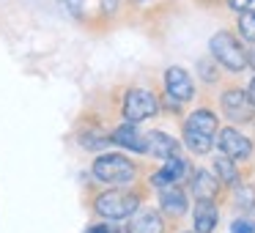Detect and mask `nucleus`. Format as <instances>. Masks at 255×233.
<instances>
[{
	"mask_svg": "<svg viewBox=\"0 0 255 233\" xmlns=\"http://www.w3.org/2000/svg\"><path fill=\"white\" fill-rule=\"evenodd\" d=\"M189 176H192V165H189V159H184V156L178 154V156L165 159V165H162L159 170L151 173V176H148V184H151L154 189H162V187H170V184H184V181H189Z\"/></svg>",
	"mask_w": 255,
	"mask_h": 233,
	"instance_id": "0eeeda50",
	"label": "nucleus"
},
{
	"mask_svg": "<svg viewBox=\"0 0 255 233\" xmlns=\"http://www.w3.org/2000/svg\"><path fill=\"white\" fill-rule=\"evenodd\" d=\"M189 192H192L195 200H220L222 189H225V184L217 178L214 170H203V167H198V170H192V176H189Z\"/></svg>",
	"mask_w": 255,
	"mask_h": 233,
	"instance_id": "1a4fd4ad",
	"label": "nucleus"
},
{
	"mask_svg": "<svg viewBox=\"0 0 255 233\" xmlns=\"http://www.w3.org/2000/svg\"><path fill=\"white\" fill-rule=\"evenodd\" d=\"M156 195H159V211L167 220H181L189 211V198H187V189L181 184L162 187V189H156Z\"/></svg>",
	"mask_w": 255,
	"mask_h": 233,
	"instance_id": "9d476101",
	"label": "nucleus"
},
{
	"mask_svg": "<svg viewBox=\"0 0 255 233\" xmlns=\"http://www.w3.org/2000/svg\"><path fill=\"white\" fill-rule=\"evenodd\" d=\"M233 198H236L239 209H244L247 214H255V187H250V184H239V187L233 189Z\"/></svg>",
	"mask_w": 255,
	"mask_h": 233,
	"instance_id": "412c9836",
	"label": "nucleus"
},
{
	"mask_svg": "<svg viewBox=\"0 0 255 233\" xmlns=\"http://www.w3.org/2000/svg\"><path fill=\"white\" fill-rule=\"evenodd\" d=\"M236 33L242 36L247 44H255V8H247V11L239 14V19H236Z\"/></svg>",
	"mask_w": 255,
	"mask_h": 233,
	"instance_id": "aec40b11",
	"label": "nucleus"
},
{
	"mask_svg": "<svg viewBox=\"0 0 255 233\" xmlns=\"http://www.w3.org/2000/svg\"><path fill=\"white\" fill-rule=\"evenodd\" d=\"M247 91H250V96H253V99H255V77H253V80H250V85H247Z\"/></svg>",
	"mask_w": 255,
	"mask_h": 233,
	"instance_id": "cd10ccee",
	"label": "nucleus"
},
{
	"mask_svg": "<svg viewBox=\"0 0 255 233\" xmlns=\"http://www.w3.org/2000/svg\"><path fill=\"white\" fill-rule=\"evenodd\" d=\"M217 148H220V154L231 156V159L236 162H247L250 156H253V140L247 137V134H242L236 126H222L220 132H217Z\"/></svg>",
	"mask_w": 255,
	"mask_h": 233,
	"instance_id": "423d86ee",
	"label": "nucleus"
},
{
	"mask_svg": "<svg viewBox=\"0 0 255 233\" xmlns=\"http://www.w3.org/2000/svg\"><path fill=\"white\" fill-rule=\"evenodd\" d=\"M77 140H80V145H83L85 151H105L107 145H113V132L102 129L99 123H91L88 129L80 132Z\"/></svg>",
	"mask_w": 255,
	"mask_h": 233,
	"instance_id": "dca6fc26",
	"label": "nucleus"
},
{
	"mask_svg": "<svg viewBox=\"0 0 255 233\" xmlns=\"http://www.w3.org/2000/svg\"><path fill=\"white\" fill-rule=\"evenodd\" d=\"M145 137H148V154L156 156V159L165 162V159H170V156L181 154V145L184 143H178L176 137H170V134L162 132V129H154V132H148Z\"/></svg>",
	"mask_w": 255,
	"mask_h": 233,
	"instance_id": "ddd939ff",
	"label": "nucleus"
},
{
	"mask_svg": "<svg viewBox=\"0 0 255 233\" xmlns=\"http://www.w3.org/2000/svg\"><path fill=\"white\" fill-rule=\"evenodd\" d=\"M231 233H255V220L253 217H239V220H233Z\"/></svg>",
	"mask_w": 255,
	"mask_h": 233,
	"instance_id": "4be33fe9",
	"label": "nucleus"
},
{
	"mask_svg": "<svg viewBox=\"0 0 255 233\" xmlns=\"http://www.w3.org/2000/svg\"><path fill=\"white\" fill-rule=\"evenodd\" d=\"M209 55L231 74H242L244 69H250V50L244 47L242 36L233 33V30H217L211 36Z\"/></svg>",
	"mask_w": 255,
	"mask_h": 233,
	"instance_id": "f03ea898",
	"label": "nucleus"
},
{
	"mask_svg": "<svg viewBox=\"0 0 255 233\" xmlns=\"http://www.w3.org/2000/svg\"><path fill=\"white\" fill-rule=\"evenodd\" d=\"M129 233H165L167 231V217L159 209H151V206H140L132 217H129Z\"/></svg>",
	"mask_w": 255,
	"mask_h": 233,
	"instance_id": "9b49d317",
	"label": "nucleus"
},
{
	"mask_svg": "<svg viewBox=\"0 0 255 233\" xmlns=\"http://www.w3.org/2000/svg\"><path fill=\"white\" fill-rule=\"evenodd\" d=\"M145 200V187H110L91 200V209L107 222L129 220Z\"/></svg>",
	"mask_w": 255,
	"mask_h": 233,
	"instance_id": "f257e3e1",
	"label": "nucleus"
},
{
	"mask_svg": "<svg viewBox=\"0 0 255 233\" xmlns=\"http://www.w3.org/2000/svg\"><path fill=\"white\" fill-rule=\"evenodd\" d=\"M85 233H129V231H127V228L113 225V222H107V225H91V228H85Z\"/></svg>",
	"mask_w": 255,
	"mask_h": 233,
	"instance_id": "b1692460",
	"label": "nucleus"
},
{
	"mask_svg": "<svg viewBox=\"0 0 255 233\" xmlns=\"http://www.w3.org/2000/svg\"><path fill=\"white\" fill-rule=\"evenodd\" d=\"M211 165H214L217 178L225 184V189H236L239 184H242V173H239V167H236V159H231V156L220 154L214 162H211Z\"/></svg>",
	"mask_w": 255,
	"mask_h": 233,
	"instance_id": "f3484780",
	"label": "nucleus"
},
{
	"mask_svg": "<svg viewBox=\"0 0 255 233\" xmlns=\"http://www.w3.org/2000/svg\"><path fill=\"white\" fill-rule=\"evenodd\" d=\"M118 6H121V0H99V11H102V17H116L118 14Z\"/></svg>",
	"mask_w": 255,
	"mask_h": 233,
	"instance_id": "5701e85b",
	"label": "nucleus"
},
{
	"mask_svg": "<svg viewBox=\"0 0 255 233\" xmlns=\"http://www.w3.org/2000/svg\"><path fill=\"white\" fill-rule=\"evenodd\" d=\"M181 233H198V231H181Z\"/></svg>",
	"mask_w": 255,
	"mask_h": 233,
	"instance_id": "c756f323",
	"label": "nucleus"
},
{
	"mask_svg": "<svg viewBox=\"0 0 255 233\" xmlns=\"http://www.w3.org/2000/svg\"><path fill=\"white\" fill-rule=\"evenodd\" d=\"M162 83H165V94L178 99L181 105H189L195 99V80L189 77V72L184 66H167Z\"/></svg>",
	"mask_w": 255,
	"mask_h": 233,
	"instance_id": "6e6552de",
	"label": "nucleus"
},
{
	"mask_svg": "<svg viewBox=\"0 0 255 233\" xmlns=\"http://www.w3.org/2000/svg\"><path fill=\"white\" fill-rule=\"evenodd\" d=\"M250 66L255 69V50H250Z\"/></svg>",
	"mask_w": 255,
	"mask_h": 233,
	"instance_id": "c85d7f7f",
	"label": "nucleus"
},
{
	"mask_svg": "<svg viewBox=\"0 0 255 233\" xmlns=\"http://www.w3.org/2000/svg\"><path fill=\"white\" fill-rule=\"evenodd\" d=\"M198 77L203 80L206 85H220V80H222V66L214 61L211 55H203L198 61Z\"/></svg>",
	"mask_w": 255,
	"mask_h": 233,
	"instance_id": "6ab92c4d",
	"label": "nucleus"
},
{
	"mask_svg": "<svg viewBox=\"0 0 255 233\" xmlns=\"http://www.w3.org/2000/svg\"><path fill=\"white\" fill-rule=\"evenodd\" d=\"M113 143L127 151H134V154H148V137L132 121H124L113 129Z\"/></svg>",
	"mask_w": 255,
	"mask_h": 233,
	"instance_id": "f8f14e48",
	"label": "nucleus"
},
{
	"mask_svg": "<svg viewBox=\"0 0 255 233\" xmlns=\"http://www.w3.org/2000/svg\"><path fill=\"white\" fill-rule=\"evenodd\" d=\"M192 222L198 233H214L217 222H220V209L217 200H198L192 209Z\"/></svg>",
	"mask_w": 255,
	"mask_h": 233,
	"instance_id": "2eb2a0df",
	"label": "nucleus"
},
{
	"mask_svg": "<svg viewBox=\"0 0 255 233\" xmlns=\"http://www.w3.org/2000/svg\"><path fill=\"white\" fill-rule=\"evenodd\" d=\"M159 110H162L159 96L148 88L132 85V88H127L121 96V118L124 121L143 123V121H148V118L159 116Z\"/></svg>",
	"mask_w": 255,
	"mask_h": 233,
	"instance_id": "39448f33",
	"label": "nucleus"
},
{
	"mask_svg": "<svg viewBox=\"0 0 255 233\" xmlns=\"http://www.w3.org/2000/svg\"><path fill=\"white\" fill-rule=\"evenodd\" d=\"M225 6L231 8L233 14H242V11H247V8L255 6V0H225Z\"/></svg>",
	"mask_w": 255,
	"mask_h": 233,
	"instance_id": "393cba45",
	"label": "nucleus"
},
{
	"mask_svg": "<svg viewBox=\"0 0 255 233\" xmlns=\"http://www.w3.org/2000/svg\"><path fill=\"white\" fill-rule=\"evenodd\" d=\"M195 3H198V6H217L220 0H195Z\"/></svg>",
	"mask_w": 255,
	"mask_h": 233,
	"instance_id": "bb28decb",
	"label": "nucleus"
},
{
	"mask_svg": "<svg viewBox=\"0 0 255 233\" xmlns=\"http://www.w3.org/2000/svg\"><path fill=\"white\" fill-rule=\"evenodd\" d=\"M181 143H184V148H187L189 154H195V156H206V154H211V148L217 145V140L211 137V134L192 132V129H184V132H181Z\"/></svg>",
	"mask_w": 255,
	"mask_h": 233,
	"instance_id": "a211bd4d",
	"label": "nucleus"
},
{
	"mask_svg": "<svg viewBox=\"0 0 255 233\" xmlns=\"http://www.w3.org/2000/svg\"><path fill=\"white\" fill-rule=\"evenodd\" d=\"M91 173L99 184L107 187H124V184H132L137 178V165L129 159L127 154H118V151H105L94 159Z\"/></svg>",
	"mask_w": 255,
	"mask_h": 233,
	"instance_id": "7ed1b4c3",
	"label": "nucleus"
},
{
	"mask_svg": "<svg viewBox=\"0 0 255 233\" xmlns=\"http://www.w3.org/2000/svg\"><path fill=\"white\" fill-rule=\"evenodd\" d=\"M220 110L225 116V121H231L233 126H250V123H255V99L242 85H233V83L222 85Z\"/></svg>",
	"mask_w": 255,
	"mask_h": 233,
	"instance_id": "20e7f679",
	"label": "nucleus"
},
{
	"mask_svg": "<svg viewBox=\"0 0 255 233\" xmlns=\"http://www.w3.org/2000/svg\"><path fill=\"white\" fill-rule=\"evenodd\" d=\"M132 3H143V0H132Z\"/></svg>",
	"mask_w": 255,
	"mask_h": 233,
	"instance_id": "7c9ffc66",
	"label": "nucleus"
},
{
	"mask_svg": "<svg viewBox=\"0 0 255 233\" xmlns=\"http://www.w3.org/2000/svg\"><path fill=\"white\" fill-rule=\"evenodd\" d=\"M184 129H192V132H203V134L217 137V132H220V118H217V113L209 110V107H198V110H192L184 118Z\"/></svg>",
	"mask_w": 255,
	"mask_h": 233,
	"instance_id": "4468645a",
	"label": "nucleus"
},
{
	"mask_svg": "<svg viewBox=\"0 0 255 233\" xmlns=\"http://www.w3.org/2000/svg\"><path fill=\"white\" fill-rule=\"evenodd\" d=\"M63 6H66V11L72 14V17H83L85 11V0H61Z\"/></svg>",
	"mask_w": 255,
	"mask_h": 233,
	"instance_id": "a878e982",
	"label": "nucleus"
}]
</instances>
